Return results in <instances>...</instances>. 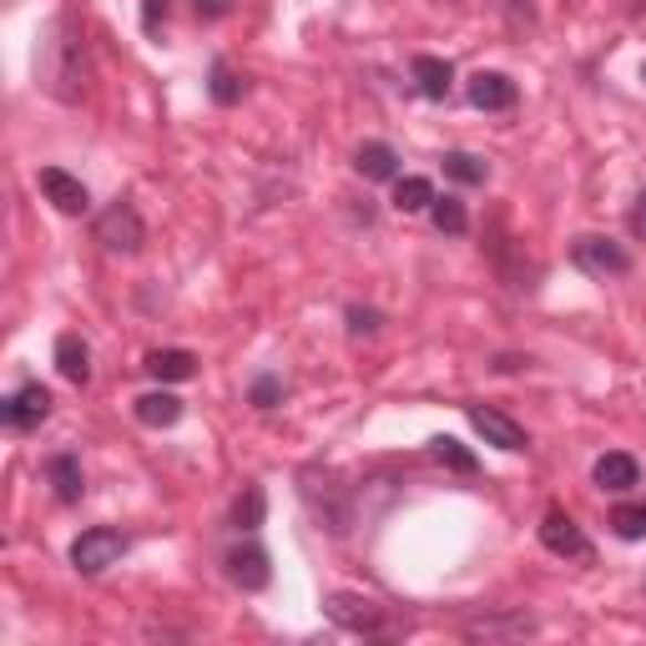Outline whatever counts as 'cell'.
Masks as SVG:
<instances>
[{"instance_id": "19", "label": "cell", "mask_w": 646, "mask_h": 646, "mask_svg": "<svg viewBox=\"0 0 646 646\" xmlns=\"http://www.w3.org/2000/svg\"><path fill=\"white\" fill-rule=\"evenodd\" d=\"M263 515H268V495H263V485H248L238 500H233V525H238V531H258Z\"/></svg>"}, {"instance_id": "8", "label": "cell", "mask_w": 646, "mask_h": 646, "mask_svg": "<svg viewBox=\"0 0 646 646\" xmlns=\"http://www.w3.org/2000/svg\"><path fill=\"white\" fill-rule=\"evenodd\" d=\"M45 414H51V394H45L41 384H21L11 399H6V424H11V430H31V424H41Z\"/></svg>"}, {"instance_id": "4", "label": "cell", "mask_w": 646, "mask_h": 646, "mask_svg": "<svg viewBox=\"0 0 646 646\" xmlns=\"http://www.w3.org/2000/svg\"><path fill=\"white\" fill-rule=\"evenodd\" d=\"M571 258H576V268L591 273V278H622V273L632 268L626 248L622 243H612V238H576Z\"/></svg>"}, {"instance_id": "28", "label": "cell", "mask_w": 646, "mask_h": 646, "mask_svg": "<svg viewBox=\"0 0 646 646\" xmlns=\"http://www.w3.org/2000/svg\"><path fill=\"white\" fill-rule=\"evenodd\" d=\"M167 21V0H142V25L157 35V25Z\"/></svg>"}, {"instance_id": "11", "label": "cell", "mask_w": 646, "mask_h": 646, "mask_svg": "<svg viewBox=\"0 0 646 646\" xmlns=\"http://www.w3.org/2000/svg\"><path fill=\"white\" fill-rule=\"evenodd\" d=\"M227 576L238 581L243 591H263L268 586V551H258V545H238V551H227Z\"/></svg>"}, {"instance_id": "22", "label": "cell", "mask_w": 646, "mask_h": 646, "mask_svg": "<svg viewBox=\"0 0 646 646\" xmlns=\"http://www.w3.org/2000/svg\"><path fill=\"white\" fill-rule=\"evenodd\" d=\"M430 203H434L430 177H404V182L394 187V207H399V213H424Z\"/></svg>"}, {"instance_id": "1", "label": "cell", "mask_w": 646, "mask_h": 646, "mask_svg": "<svg viewBox=\"0 0 646 646\" xmlns=\"http://www.w3.org/2000/svg\"><path fill=\"white\" fill-rule=\"evenodd\" d=\"M35 76L45 81V91L51 96H61V102H76L81 96V35L71 31V21L61 16V21H51V31H45L41 51H35Z\"/></svg>"}, {"instance_id": "15", "label": "cell", "mask_w": 646, "mask_h": 646, "mask_svg": "<svg viewBox=\"0 0 646 646\" xmlns=\"http://www.w3.org/2000/svg\"><path fill=\"white\" fill-rule=\"evenodd\" d=\"M147 375L162 379V384H182V379L197 375V359L187 349H152L147 353Z\"/></svg>"}, {"instance_id": "21", "label": "cell", "mask_w": 646, "mask_h": 646, "mask_svg": "<svg viewBox=\"0 0 646 646\" xmlns=\"http://www.w3.org/2000/svg\"><path fill=\"white\" fill-rule=\"evenodd\" d=\"M444 177L465 182V187H480L490 177V167L475 157V152H444Z\"/></svg>"}, {"instance_id": "13", "label": "cell", "mask_w": 646, "mask_h": 646, "mask_svg": "<svg viewBox=\"0 0 646 646\" xmlns=\"http://www.w3.org/2000/svg\"><path fill=\"white\" fill-rule=\"evenodd\" d=\"M414 86L430 96V102H444L450 96V86H454V66L450 61H440V57H414Z\"/></svg>"}, {"instance_id": "17", "label": "cell", "mask_w": 646, "mask_h": 646, "mask_svg": "<svg viewBox=\"0 0 646 646\" xmlns=\"http://www.w3.org/2000/svg\"><path fill=\"white\" fill-rule=\"evenodd\" d=\"M394 162H399L394 147H384V142H363L359 157H353V167H359L369 182H389L394 177Z\"/></svg>"}, {"instance_id": "30", "label": "cell", "mask_w": 646, "mask_h": 646, "mask_svg": "<svg viewBox=\"0 0 646 646\" xmlns=\"http://www.w3.org/2000/svg\"><path fill=\"white\" fill-rule=\"evenodd\" d=\"M197 16H227V0H197Z\"/></svg>"}, {"instance_id": "27", "label": "cell", "mask_w": 646, "mask_h": 646, "mask_svg": "<svg viewBox=\"0 0 646 646\" xmlns=\"http://www.w3.org/2000/svg\"><path fill=\"white\" fill-rule=\"evenodd\" d=\"M349 334H379V314L375 308H349Z\"/></svg>"}, {"instance_id": "12", "label": "cell", "mask_w": 646, "mask_h": 646, "mask_svg": "<svg viewBox=\"0 0 646 646\" xmlns=\"http://www.w3.org/2000/svg\"><path fill=\"white\" fill-rule=\"evenodd\" d=\"M636 480H642V465H636L632 454L612 450V454H602V460H596V485L612 490V495H626Z\"/></svg>"}, {"instance_id": "3", "label": "cell", "mask_w": 646, "mask_h": 646, "mask_svg": "<svg viewBox=\"0 0 646 646\" xmlns=\"http://www.w3.org/2000/svg\"><path fill=\"white\" fill-rule=\"evenodd\" d=\"M96 243H106V253H126V258H132V253H142V243H147V227H142V217L126 203H116L96 217Z\"/></svg>"}, {"instance_id": "14", "label": "cell", "mask_w": 646, "mask_h": 646, "mask_svg": "<svg viewBox=\"0 0 646 646\" xmlns=\"http://www.w3.org/2000/svg\"><path fill=\"white\" fill-rule=\"evenodd\" d=\"M57 369L66 384H86L91 379V349L86 339H76V334H61L57 339Z\"/></svg>"}, {"instance_id": "23", "label": "cell", "mask_w": 646, "mask_h": 646, "mask_svg": "<svg viewBox=\"0 0 646 646\" xmlns=\"http://www.w3.org/2000/svg\"><path fill=\"white\" fill-rule=\"evenodd\" d=\"M430 217H434V227H440V233H465V203H460V197H434L430 203Z\"/></svg>"}, {"instance_id": "25", "label": "cell", "mask_w": 646, "mask_h": 646, "mask_svg": "<svg viewBox=\"0 0 646 646\" xmlns=\"http://www.w3.org/2000/svg\"><path fill=\"white\" fill-rule=\"evenodd\" d=\"M207 91H213V102L233 106L243 96V81L233 76V66H227V61H217V66H213V86H207Z\"/></svg>"}, {"instance_id": "24", "label": "cell", "mask_w": 646, "mask_h": 646, "mask_svg": "<svg viewBox=\"0 0 646 646\" xmlns=\"http://www.w3.org/2000/svg\"><path fill=\"white\" fill-rule=\"evenodd\" d=\"M612 531L622 535V541H646V505H616Z\"/></svg>"}, {"instance_id": "18", "label": "cell", "mask_w": 646, "mask_h": 646, "mask_svg": "<svg viewBox=\"0 0 646 646\" xmlns=\"http://www.w3.org/2000/svg\"><path fill=\"white\" fill-rule=\"evenodd\" d=\"M45 475H51V485H57V495L66 500H81V465H76V454H57V460H51V465H45Z\"/></svg>"}, {"instance_id": "5", "label": "cell", "mask_w": 646, "mask_h": 646, "mask_svg": "<svg viewBox=\"0 0 646 646\" xmlns=\"http://www.w3.org/2000/svg\"><path fill=\"white\" fill-rule=\"evenodd\" d=\"M541 545L551 556H571V561H591V541L581 535V525L566 511H545L541 521Z\"/></svg>"}, {"instance_id": "26", "label": "cell", "mask_w": 646, "mask_h": 646, "mask_svg": "<svg viewBox=\"0 0 646 646\" xmlns=\"http://www.w3.org/2000/svg\"><path fill=\"white\" fill-rule=\"evenodd\" d=\"M278 394H284V389H278V379H273V375L253 379V404H258V409H273V404H278Z\"/></svg>"}, {"instance_id": "10", "label": "cell", "mask_w": 646, "mask_h": 646, "mask_svg": "<svg viewBox=\"0 0 646 646\" xmlns=\"http://www.w3.org/2000/svg\"><path fill=\"white\" fill-rule=\"evenodd\" d=\"M470 106H480V112H505V106H515V81L500 76V71L470 76Z\"/></svg>"}, {"instance_id": "29", "label": "cell", "mask_w": 646, "mask_h": 646, "mask_svg": "<svg viewBox=\"0 0 646 646\" xmlns=\"http://www.w3.org/2000/svg\"><path fill=\"white\" fill-rule=\"evenodd\" d=\"M632 233H636V238L646 243V193L636 197V207H632Z\"/></svg>"}, {"instance_id": "20", "label": "cell", "mask_w": 646, "mask_h": 646, "mask_svg": "<svg viewBox=\"0 0 646 646\" xmlns=\"http://www.w3.org/2000/svg\"><path fill=\"white\" fill-rule=\"evenodd\" d=\"M430 454H434V460H440V465L460 470V475H475V465H480L475 454H470L460 440H450V434H434V440H430Z\"/></svg>"}, {"instance_id": "2", "label": "cell", "mask_w": 646, "mask_h": 646, "mask_svg": "<svg viewBox=\"0 0 646 646\" xmlns=\"http://www.w3.org/2000/svg\"><path fill=\"white\" fill-rule=\"evenodd\" d=\"M122 556H126V535L112 531V525H91V531H81L76 545H71V566H76L81 576H102V571L116 566Z\"/></svg>"}, {"instance_id": "6", "label": "cell", "mask_w": 646, "mask_h": 646, "mask_svg": "<svg viewBox=\"0 0 646 646\" xmlns=\"http://www.w3.org/2000/svg\"><path fill=\"white\" fill-rule=\"evenodd\" d=\"M41 193H45V203L57 207V213H66V217H81L91 207V193H86V182L81 177H71V172H61V167H41Z\"/></svg>"}, {"instance_id": "16", "label": "cell", "mask_w": 646, "mask_h": 646, "mask_svg": "<svg viewBox=\"0 0 646 646\" xmlns=\"http://www.w3.org/2000/svg\"><path fill=\"white\" fill-rule=\"evenodd\" d=\"M136 420L152 424V430H167V424L182 420V399L167 394V389H157V394H142V399H136Z\"/></svg>"}, {"instance_id": "9", "label": "cell", "mask_w": 646, "mask_h": 646, "mask_svg": "<svg viewBox=\"0 0 646 646\" xmlns=\"http://www.w3.org/2000/svg\"><path fill=\"white\" fill-rule=\"evenodd\" d=\"M324 612H329L339 626H349V632H375V626L384 622V612H379L369 596H343V591L324 602Z\"/></svg>"}, {"instance_id": "7", "label": "cell", "mask_w": 646, "mask_h": 646, "mask_svg": "<svg viewBox=\"0 0 646 646\" xmlns=\"http://www.w3.org/2000/svg\"><path fill=\"white\" fill-rule=\"evenodd\" d=\"M470 424H475V430L485 434V444H495V450H525V430L515 420H505L500 409L470 404Z\"/></svg>"}]
</instances>
